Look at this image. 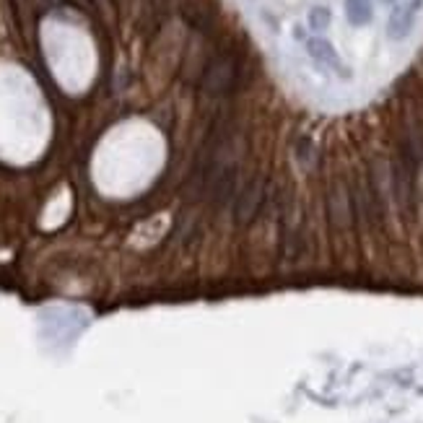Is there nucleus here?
<instances>
[{"mask_svg":"<svg viewBox=\"0 0 423 423\" xmlns=\"http://www.w3.org/2000/svg\"><path fill=\"white\" fill-rule=\"evenodd\" d=\"M330 8H325V6H314L312 10H309V27L314 29V31H325V29L330 27Z\"/></svg>","mask_w":423,"mask_h":423,"instance_id":"obj_8","label":"nucleus"},{"mask_svg":"<svg viewBox=\"0 0 423 423\" xmlns=\"http://www.w3.org/2000/svg\"><path fill=\"white\" fill-rule=\"evenodd\" d=\"M423 0H408L403 6H397L392 13H389V21H387V37L389 39H405L410 31H413L415 16L421 10Z\"/></svg>","mask_w":423,"mask_h":423,"instance_id":"obj_4","label":"nucleus"},{"mask_svg":"<svg viewBox=\"0 0 423 423\" xmlns=\"http://www.w3.org/2000/svg\"><path fill=\"white\" fill-rule=\"evenodd\" d=\"M327 213H330V223L338 229H346L356 221V200H350L346 187H332L330 198H327Z\"/></svg>","mask_w":423,"mask_h":423,"instance_id":"obj_3","label":"nucleus"},{"mask_svg":"<svg viewBox=\"0 0 423 423\" xmlns=\"http://www.w3.org/2000/svg\"><path fill=\"white\" fill-rule=\"evenodd\" d=\"M296 158H299V164L302 166H314V158H317V148H314V140L312 138H299V143H296Z\"/></svg>","mask_w":423,"mask_h":423,"instance_id":"obj_7","label":"nucleus"},{"mask_svg":"<svg viewBox=\"0 0 423 423\" xmlns=\"http://www.w3.org/2000/svg\"><path fill=\"white\" fill-rule=\"evenodd\" d=\"M385 3H395V0H385Z\"/></svg>","mask_w":423,"mask_h":423,"instance_id":"obj_9","label":"nucleus"},{"mask_svg":"<svg viewBox=\"0 0 423 423\" xmlns=\"http://www.w3.org/2000/svg\"><path fill=\"white\" fill-rule=\"evenodd\" d=\"M262 202H265V182L260 177H252L234 200V221L239 226H249L262 211Z\"/></svg>","mask_w":423,"mask_h":423,"instance_id":"obj_1","label":"nucleus"},{"mask_svg":"<svg viewBox=\"0 0 423 423\" xmlns=\"http://www.w3.org/2000/svg\"><path fill=\"white\" fill-rule=\"evenodd\" d=\"M306 52L312 55V60H317V63L325 65V68H332V70H338V73H346V68H343L341 57L335 52V47H332L325 37L306 39Z\"/></svg>","mask_w":423,"mask_h":423,"instance_id":"obj_5","label":"nucleus"},{"mask_svg":"<svg viewBox=\"0 0 423 423\" xmlns=\"http://www.w3.org/2000/svg\"><path fill=\"white\" fill-rule=\"evenodd\" d=\"M371 0H346V16L353 27H366L371 21Z\"/></svg>","mask_w":423,"mask_h":423,"instance_id":"obj_6","label":"nucleus"},{"mask_svg":"<svg viewBox=\"0 0 423 423\" xmlns=\"http://www.w3.org/2000/svg\"><path fill=\"white\" fill-rule=\"evenodd\" d=\"M237 75H239V65H237L234 57H216L205 68L202 86H205L208 94H226L237 83Z\"/></svg>","mask_w":423,"mask_h":423,"instance_id":"obj_2","label":"nucleus"}]
</instances>
